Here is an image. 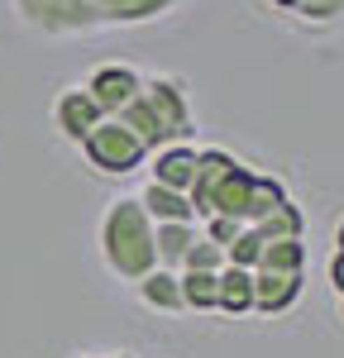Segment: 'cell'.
Returning <instances> with one entry per match:
<instances>
[{
	"label": "cell",
	"mask_w": 344,
	"mask_h": 358,
	"mask_svg": "<svg viewBox=\"0 0 344 358\" xmlns=\"http://www.w3.org/2000/svg\"><path fill=\"white\" fill-rule=\"evenodd\" d=\"M187 201H192L196 220L234 215L239 224H258L287 201V182L268 177V172H254L229 148H196V177L187 187Z\"/></svg>",
	"instance_id": "obj_1"
},
{
	"label": "cell",
	"mask_w": 344,
	"mask_h": 358,
	"mask_svg": "<svg viewBox=\"0 0 344 358\" xmlns=\"http://www.w3.org/2000/svg\"><path fill=\"white\" fill-rule=\"evenodd\" d=\"M182 0H10L20 24L43 38H77L106 29H134L168 20Z\"/></svg>",
	"instance_id": "obj_2"
},
{
	"label": "cell",
	"mask_w": 344,
	"mask_h": 358,
	"mask_svg": "<svg viewBox=\"0 0 344 358\" xmlns=\"http://www.w3.org/2000/svg\"><path fill=\"white\" fill-rule=\"evenodd\" d=\"M110 120H120L124 129H134L148 153L163 148V143H187L192 129H196L187 86L177 77H143V91L120 115H110Z\"/></svg>",
	"instance_id": "obj_3"
},
{
	"label": "cell",
	"mask_w": 344,
	"mask_h": 358,
	"mask_svg": "<svg viewBox=\"0 0 344 358\" xmlns=\"http://www.w3.org/2000/svg\"><path fill=\"white\" fill-rule=\"evenodd\" d=\"M101 258L110 277L120 282H139L158 268V248H153V220L143 215V206L134 196H115L101 215Z\"/></svg>",
	"instance_id": "obj_4"
},
{
	"label": "cell",
	"mask_w": 344,
	"mask_h": 358,
	"mask_svg": "<svg viewBox=\"0 0 344 358\" xmlns=\"http://www.w3.org/2000/svg\"><path fill=\"white\" fill-rule=\"evenodd\" d=\"M77 148H82V158L96 167L101 177H129L134 167L148 163V148L139 143V134H134V129H124L120 120H101V124L77 143Z\"/></svg>",
	"instance_id": "obj_5"
},
{
	"label": "cell",
	"mask_w": 344,
	"mask_h": 358,
	"mask_svg": "<svg viewBox=\"0 0 344 358\" xmlns=\"http://www.w3.org/2000/svg\"><path fill=\"white\" fill-rule=\"evenodd\" d=\"M82 86H86V96L101 106V115L110 120V115H120L143 91V77L129 67V62H101V67H96Z\"/></svg>",
	"instance_id": "obj_6"
},
{
	"label": "cell",
	"mask_w": 344,
	"mask_h": 358,
	"mask_svg": "<svg viewBox=\"0 0 344 358\" xmlns=\"http://www.w3.org/2000/svg\"><path fill=\"white\" fill-rule=\"evenodd\" d=\"M101 120H106V115H101V106L86 96V86H67V91H57V101H53V129L67 138V143H82Z\"/></svg>",
	"instance_id": "obj_7"
},
{
	"label": "cell",
	"mask_w": 344,
	"mask_h": 358,
	"mask_svg": "<svg viewBox=\"0 0 344 358\" xmlns=\"http://www.w3.org/2000/svg\"><path fill=\"white\" fill-rule=\"evenodd\" d=\"M306 273H254V315H287L301 301Z\"/></svg>",
	"instance_id": "obj_8"
},
{
	"label": "cell",
	"mask_w": 344,
	"mask_h": 358,
	"mask_svg": "<svg viewBox=\"0 0 344 358\" xmlns=\"http://www.w3.org/2000/svg\"><path fill=\"white\" fill-rule=\"evenodd\" d=\"M196 177V148L192 143H163L148 153V182L172 187V192H187Z\"/></svg>",
	"instance_id": "obj_9"
},
{
	"label": "cell",
	"mask_w": 344,
	"mask_h": 358,
	"mask_svg": "<svg viewBox=\"0 0 344 358\" xmlns=\"http://www.w3.org/2000/svg\"><path fill=\"white\" fill-rule=\"evenodd\" d=\"M143 206V215L153 224H196V210H192V201L187 192H172V187H158V182H143V192L134 196Z\"/></svg>",
	"instance_id": "obj_10"
},
{
	"label": "cell",
	"mask_w": 344,
	"mask_h": 358,
	"mask_svg": "<svg viewBox=\"0 0 344 358\" xmlns=\"http://www.w3.org/2000/svg\"><path fill=\"white\" fill-rule=\"evenodd\" d=\"M215 315H254V273L249 268H220L215 273Z\"/></svg>",
	"instance_id": "obj_11"
},
{
	"label": "cell",
	"mask_w": 344,
	"mask_h": 358,
	"mask_svg": "<svg viewBox=\"0 0 344 358\" xmlns=\"http://www.w3.org/2000/svg\"><path fill=\"white\" fill-rule=\"evenodd\" d=\"M134 292H139V301L148 306V310H158V315H187V310H182V282H177V273H168V268H153L148 277H139Z\"/></svg>",
	"instance_id": "obj_12"
},
{
	"label": "cell",
	"mask_w": 344,
	"mask_h": 358,
	"mask_svg": "<svg viewBox=\"0 0 344 358\" xmlns=\"http://www.w3.org/2000/svg\"><path fill=\"white\" fill-rule=\"evenodd\" d=\"M254 229L268 239V244H278V239H306V210H301V206L287 196L282 206H278L273 215H263Z\"/></svg>",
	"instance_id": "obj_13"
},
{
	"label": "cell",
	"mask_w": 344,
	"mask_h": 358,
	"mask_svg": "<svg viewBox=\"0 0 344 358\" xmlns=\"http://www.w3.org/2000/svg\"><path fill=\"white\" fill-rule=\"evenodd\" d=\"M196 239V224H153V248H158V268L177 273L182 268V253Z\"/></svg>",
	"instance_id": "obj_14"
},
{
	"label": "cell",
	"mask_w": 344,
	"mask_h": 358,
	"mask_svg": "<svg viewBox=\"0 0 344 358\" xmlns=\"http://www.w3.org/2000/svg\"><path fill=\"white\" fill-rule=\"evenodd\" d=\"M254 273H306V239H278V244H263Z\"/></svg>",
	"instance_id": "obj_15"
},
{
	"label": "cell",
	"mask_w": 344,
	"mask_h": 358,
	"mask_svg": "<svg viewBox=\"0 0 344 358\" xmlns=\"http://www.w3.org/2000/svg\"><path fill=\"white\" fill-rule=\"evenodd\" d=\"M182 282V310L215 315V273H177Z\"/></svg>",
	"instance_id": "obj_16"
},
{
	"label": "cell",
	"mask_w": 344,
	"mask_h": 358,
	"mask_svg": "<svg viewBox=\"0 0 344 358\" xmlns=\"http://www.w3.org/2000/svg\"><path fill=\"white\" fill-rule=\"evenodd\" d=\"M282 15L301 20V24H330V20H344V0H273Z\"/></svg>",
	"instance_id": "obj_17"
},
{
	"label": "cell",
	"mask_w": 344,
	"mask_h": 358,
	"mask_svg": "<svg viewBox=\"0 0 344 358\" xmlns=\"http://www.w3.org/2000/svg\"><path fill=\"white\" fill-rule=\"evenodd\" d=\"M220 268H225V248L210 244L206 234H196L192 248L182 253V268H177V273H220Z\"/></svg>",
	"instance_id": "obj_18"
},
{
	"label": "cell",
	"mask_w": 344,
	"mask_h": 358,
	"mask_svg": "<svg viewBox=\"0 0 344 358\" xmlns=\"http://www.w3.org/2000/svg\"><path fill=\"white\" fill-rule=\"evenodd\" d=\"M239 229H244V224L234 220V215H206V229H201V234H206L210 244H220V248H225L229 239L239 234Z\"/></svg>",
	"instance_id": "obj_19"
},
{
	"label": "cell",
	"mask_w": 344,
	"mask_h": 358,
	"mask_svg": "<svg viewBox=\"0 0 344 358\" xmlns=\"http://www.w3.org/2000/svg\"><path fill=\"white\" fill-rule=\"evenodd\" d=\"M330 287L344 296V253H335V258H330Z\"/></svg>",
	"instance_id": "obj_20"
},
{
	"label": "cell",
	"mask_w": 344,
	"mask_h": 358,
	"mask_svg": "<svg viewBox=\"0 0 344 358\" xmlns=\"http://www.w3.org/2000/svg\"><path fill=\"white\" fill-rule=\"evenodd\" d=\"M335 244H340V248H335V253H344V220L335 224Z\"/></svg>",
	"instance_id": "obj_21"
},
{
	"label": "cell",
	"mask_w": 344,
	"mask_h": 358,
	"mask_svg": "<svg viewBox=\"0 0 344 358\" xmlns=\"http://www.w3.org/2000/svg\"><path fill=\"white\" fill-rule=\"evenodd\" d=\"M340 320H344V296H340Z\"/></svg>",
	"instance_id": "obj_22"
}]
</instances>
